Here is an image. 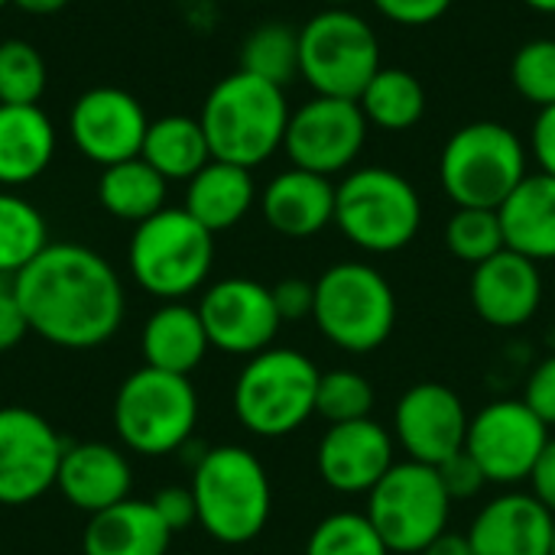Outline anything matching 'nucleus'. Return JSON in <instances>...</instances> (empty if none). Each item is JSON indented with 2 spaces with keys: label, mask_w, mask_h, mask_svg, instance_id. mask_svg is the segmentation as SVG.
I'll return each instance as SVG.
<instances>
[{
  "label": "nucleus",
  "mask_w": 555,
  "mask_h": 555,
  "mask_svg": "<svg viewBox=\"0 0 555 555\" xmlns=\"http://www.w3.org/2000/svg\"><path fill=\"white\" fill-rule=\"evenodd\" d=\"M150 117L124 88H91L68 111V133L78 153L98 166H114L140 156Z\"/></svg>",
  "instance_id": "nucleus-17"
},
{
  "label": "nucleus",
  "mask_w": 555,
  "mask_h": 555,
  "mask_svg": "<svg viewBox=\"0 0 555 555\" xmlns=\"http://www.w3.org/2000/svg\"><path fill=\"white\" fill-rule=\"evenodd\" d=\"M367 117L358 101L315 94L289 114L283 150L296 169L319 176L345 172L364 150Z\"/></svg>",
  "instance_id": "nucleus-13"
},
{
  "label": "nucleus",
  "mask_w": 555,
  "mask_h": 555,
  "mask_svg": "<svg viewBox=\"0 0 555 555\" xmlns=\"http://www.w3.org/2000/svg\"><path fill=\"white\" fill-rule=\"evenodd\" d=\"M504 244L537 263L555 260V176L530 172L498 208Z\"/></svg>",
  "instance_id": "nucleus-26"
},
{
  "label": "nucleus",
  "mask_w": 555,
  "mask_h": 555,
  "mask_svg": "<svg viewBox=\"0 0 555 555\" xmlns=\"http://www.w3.org/2000/svg\"><path fill=\"white\" fill-rule=\"evenodd\" d=\"M65 455L62 436L26 406L0 410V504L26 507L55 488Z\"/></svg>",
  "instance_id": "nucleus-14"
},
{
  "label": "nucleus",
  "mask_w": 555,
  "mask_h": 555,
  "mask_svg": "<svg viewBox=\"0 0 555 555\" xmlns=\"http://www.w3.org/2000/svg\"><path fill=\"white\" fill-rule=\"evenodd\" d=\"M26 332H29L26 315H23L16 296H13V286H10L7 293H0V354L13 351Z\"/></svg>",
  "instance_id": "nucleus-43"
},
{
  "label": "nucleus",
  "mask_w": 555,
  "mask_h": 555,
  "mask_svg": "<svg viewBox=\"0 0 555 555\" xmlns=\"http://www.w3.org/2000/svg\"><path fill=\"white\" fill-rule=\"evenodd\" d=\"M267 224L283 237H315L335 224V185L309 169H286L260 195Z\"/></svg>",
  "instance_id": "nucleus-22"
},
{
  "label": "nucleus",
  "mask_w": 555,
  "mask_h": 555,
  "mask_svg": "<svg viewBox=\"0 0 555 555\" xmlns=\"http://www.w3.org/2000/svg\"><path fill=\"white\" fill-rule=\"evenodd\" d=\"M439 478H442V488L452 501H472L481 494V488L488 485L485 472L478 468V462L462 449L455 452L452 459H446L442 465H436Z\"/></svg>",
  "instance_id": "nucleus-38"
},
{
  "label": "nucleus",
  "mask_w": 555,
  "mask_h": 555,
  "mask_svg": "<svg viewBox=\"0 0 555 555\" xmlns=\"http://www.w3.org/2000/svg\"><path fill=\"white\" fill-rule=\"evenodd\" d=\"M10 3L26 13H36V16H49V13H59L68 0H10Z\"/></svg>",
  "instance_id": "nucleus-47"
},
{
  "label": "nucleus",
  "mask_w": 555,
  "mask_h": 555,
  "mask_svg": "<svg viewBox=\"0 0 555 555\" xmlns=\"http://www.w3.org/2000/svg\"><path fill=\"white\" fill-rule=\"evenodd\" d=\"M374 400H377V390H374V384L364 374L335 367V371L322 374V380H319L315 416H322L328 426L354 423V420H371Z\"/></svg>",
  "instance_id": "nucleus-34"
},
{
  "label": "nucleus",
  "mask_w": 555,
  "mask_h": 555,
  "mask_svg": "<svg viewBox=\"0 0 555 555\" xmlns=\"http://www.w3.org/2000/svg\"><path fill=\"white\" fill-rule=\"evenodd\" d=\"M306 555H390L367 514H332L309 533Z\"/></svg>",
  "instance_id": "nucleus-35"
},
{
  "label": "nucleus",
  "mask_w": 555,
  "mask_h": 555,
  "mask_svg": "<svg viewBox=\"0 0 555 555\" xmlns=\"http://www.w3.org/2000/svg\"><path fill=\"white\" fill-rule=\"evenodd\" d=\"M527 176L520 137L498 120L459 127L439 156V182L459 208H501Z\"/></svg>",
  "instance_id": "nucleus-6"
},
{
  "label": "nucleus",
  "mask_w": 555,
  "mask_h": 555,
  "mask_svg": "<svg viewBox=\"0 0 555 555\" xmlns=\"http://www.w3.org/2000/svg\"><path fill=\"white\" fill-rule=\"evenodd\" d=\"M527 481L533 485L530 494L555 517V439L546 442V449L540 452V459H537V465H533Z\"/></svg>",
  "instance_id": "nucleus-44"
},
{
  "label": "nucleus",
  "mask_w": 555,
  "mask_h": 555,
  "mask_svg": "<svg viewBox=\"0 0 555 555\" xmlns=\"http://www.w3.org/2000/svg\"><path fill=\"white\" fill-rule=\"evenodd\" d=\"M555 517L533 494H501L478 511L468 540L475 555H553Z\"/></svg>",
  "instance_id": "nucleus-20"
},
{
  "label": "nucleus",
  "mask_w": 555,
  "mask_h": 555,
  "mask_svg": "<svg viewBox=\"0 0 555 555\" xmlns=\"http://www.w3.org/2000/svg\"><path fill=\"white\" fill-rule=\"evenodd\" d=\"M322 481L338 494H371L397 465L393 436L377 420L328 426L315 455Z\"/></svg>",
  "instance_id": "nucleus-18"
},
{
  "label": "nucleus",
  "mask_w": 555,
  "mask_h": 555,
  "mask_svg": "<svg viewBox=\"0 0 555 555\" xmlns=\"http://www.w3.org/2000/svg\"><path fill=\"white\" fill-rule=\"evenodd\" d=\"M55 488L75 511H85L91 517L130 498L133 468L117 446L78 442L65 446Z\"/></svg>",
  "instance_id": "nucleus-21"
},
{
  "label": "nucleus",
  "mask_w": 555,
  "mask_h": 555,
  "mask_svg": "<svg viewBox=\"0 0 555 555\" xmlns=\"http://www.w3.org/2000/svg\"><path fill=\"white\" fill-rule=\"evenodd\" d=\"M514 88L524 101L543 107L555 104V39H530L517 49L511 65Z\"/></svg>",
  "instance_id": "nucleus-37"
},
{
  "label": "nucleus",
  "mask_w": 555,
  "mask_h": 555,
  "mask_svg": "<svg viewBox=\"0 0 555 555\" xmlns=\"http://www.w3.org/2000/svg\"><path fill=\"white\" fill-rule=\"evenodd\" d=\"M319 367L293 348H267L247 358L234 380V416L260 439H283L315 416Z\"/></svg>",
  "instance_id": "nucleus-4"
},
{
  "label": "nucleus",
  "mask_w": 555,
  "mask_h": 555,
  "mask_svg": "<svg viewBox=\"0 0 555 555\" xmlns=\"http://www.w3.org/2000/svg\"><path fill=\"white\" fill-rule=\"evenodd\" d=\"M192 498L198 507V527L224 543H254L273 511V488L263 462L244 446L205 449L192 472Z\"/></svg>",
  "instance_id": "nucleus-3"
},
{
  "label": "nucleus",
  "mask_w": 555,
  "mask_h": 555,
  "mask_svg": "<svg viewBox=\"0 0 555 555\" xmlns=\"http://www.w3.org/2000/svg\"><path fill=\"white\" fill-rule=\"evenodd\" d=\"M524 3L537 13H555V0H524Z\"/></svg>",
  "instance_id": "nucleus-48"
},
{
  "label": "nucleus",
  "mask_w": 555,
  "mask_h": 555,
  "mask_svg": "<svg viewBox=\"0 0 555 555\" xmlns=\"http://www.w3.org/2000/svg\"><path fill=\"white\" fill-rule=\"evenodd\" d=\"M211 351L208 332L195 306L163 302L140 332V354L146 367L189 377Z\"/></svg>",
  "instance_id": "nucleus-24"
},
{
  "label": "nucleus",
  "mask_w": 555,
  "mask_h": 555,
  "mask_svg": "<svg viewBox=\"0 0 555 555\" xmlns=\"http://www.w3.org/2000/svg\"><path fill=\"white\" fill-rule=\"evenodd\" d=\"M166 185L169 182L143 156H133V159L104 166L98 179V202L117 221L140 224L166 208Z\"/></svg>",
  "instance_id": "nucleus-29"
},
{
  "label": "nucleus",
  "mask_w": 555,
  "mask_h": 555,
  "mask_svg": "<svg viewBox=\"0 0 555 555\" xmlns=\"http://www.w3.org/2000/svg\"><path fill=\"white\" fill-rule=\"evenodd\" d=\"M367 520L390 553L420 555L439 533L449 530L452 498L433 465L400 462L367 494Z\"/></svg>",
  "instance_id": "nucleus-11"
},
{
  "label": "nucleus",
  "mask_w": 555,
  "mask_h": 555,
  "mask_svg": "<svg viewBox=\"0 0 555 555\" xmlns=\"http://www.w3.org/2000/svg\"><path fill=\"white\" fill-rule=\"evenodd\" d=\"M254 202H257V185L250 169L224 159H211L208 166H202L185 189V211L211 234L241 224L254 208Z\"/></svg>",
  "instance_id": "nucleus-27"
},
{
  "label": "nucleus",
  "mask_w": 555,
  "mask_h": 555,
  "mask_svg": "<svg viewBox=\"0 0 555 555\" xmlns=\"http://www.w3.org/2000/svg\"><path fill=\"white\" fill-rule=\"evenodd\" d=\"M172 530L159 520L150 501H120L88 517L81 550L85 555H166Z\"/></svg>",
  "instance_id": "nucleus-25"
},
{
  "label": "nucleus",
  "mask_w": 555,
  "mask_h": 555,
  "mask_svg": "<svg viewBox=\"0 0 555 555\" xmlns=\"http://www.w3.org/2000/svg\"><path fill=\"white\" fill-rule=\"evenodd\" d=\"M7 3H10V0H0V10H3V7H7Z\"/></svg>",
  "instance_id": "nucleus-51"
},
{
  "label": "nucleus",
  "mask_w": 555,
  "mask_h": 555,
  "mask_svg": "<svg viewBox=\"0 0 555 555\" xmlns=\"http://www.w3.org/2000/svg\"><path fill=\"white\" fill-rule=\"evenodd\" d=\"M198 423V393L189 377L156 367L133 371L114 397V433L124 449L159 459L189 446Z\"/></svg>",
  "instance_id": "nucleus-7"
},
{
  "label": "nucleus",
  "mask_w": 555,
  "mask_h": 555,
  "mask_svg": "<svg viewBox=\"0 0 555 555\" xmlns=\"http://www.w3.org/2000/svg\"><path fill=\"white\" fill-rule=\"evenodd\" d=\"M46 81V59L33 42H0V104H39Z\"/></svg>",
  "instance_id": "nucleus-36"
},
{
  "label": "nucleus",
  "mask_w": 555,
  "mask_h": 555,
  "mask_svg": "<svg viewBox=\"0 0 555 555\" xmlns=\"http://www.w3.org/2000/svg\"><path fill=\"white\" fill-rule=\"evenodd\" d=\"M140 156L166 179H192L202 166L211 163V146L205 137V127L198 117L185 114H166L159 120H150Z\"/></svg>",
  "instance_id": "nucleus-28"
},
{
  "label": "nucleus",
  "mask_w": 555,
  "mask_h": 555,
  "mask_svg": "<svg viewBox=\"0 0 555 555\" xmlns=\"http://www.w3.org/2000/svg\"><path fill=\"white\" fill-rule=\"evenodd\" d=\"M468 296L478 319L491 328H520L540 312L543 302L540 263L504 247L501 254L475 267Z\"/></svg>",
  "instance_id": "nucleus-19"
},
{
  "label": "nucleus",
  "mask_w": 555,
  "mask_h": 555,
  "mask_svg": "<svg viewBox=\"0 0 555 555\" xmlns=\"http://www.w3.org/2000/svg\"><path fill=\"white\" fill-rule=\"evenodd\" d=\"M46 247L49 228L42 211L13 189H0V273L13 280Z\"/></svg>",
  "instance_id": "nucleus-31"
},
{
  "label": "nucleus",
  "mask_w": 555,
  "mask_h": 555,
  "mask_svg": "<svg viewBox=\"0 0 555 555\" xmlns=\"http://www.w3.org/2000/svg\"><path fill=\"white\" fill-rule=\"evenodd\" d=\"M13 296L29 332L72 351L111 341L127 309L117 270L85 244H49L13 276Z\"/></svg>",
  "instance_id": "nucleus-1"
},
{
  "label": "nucleus",
  "mask_w": 555,
  "mask_h": 555,
  "mask_svg": "<svg viewBox=\"0 0 555 555\" xmlns=\"http://www.w3.org/2000/svg\"><path fill=\"white\" fill-rule=\"evenodd\" d=\"M195 309L202 315L211 348L234 358H254L273 348L283 325L270 286L247 276L218 280L215 286L205 289Z\"/></svg>",
  "instance_id": "nucleus-15"
},
{
  "label": "nucleus",
  "mask_w": 555,
  "mask_h": 555,
  "mask_svg": "<svg viewBox=\"0 0 555 555\" xmlns=\"http://www.w3.org/2000/svg\"><path fill=\"white\" fill-rule=\"evenodd\" d=\"M241 68L286 88L299 75V33L286 23L257 26L241 46Z\"/></svg>",
  "instance_id": "nucleus-32"
},
{
  "label": "nucleus",
  "mask_w": 555,
  "mask_h": 555,
  "mask_svg": "<svg viewBox=\"0 0 555 555\" xmlns=\"http://www.w3.org/2000/svg\"><path fill=\"white\" fill-rule=\"evenodd\" d=\"M150 504L156 507L159 520L172 530V537H176V533H185L189 527L198 524V507H195L192 488H179V485L163 488Z\"/></svg>",
  "instance_id": "nucleus-40"
},
{
  "label": "nucleus",
  "mask_w": 555,
  "mask_h": 555,
  "mask_svg": "<svg viewBox=\"0 0 555 555\" xmlns=\"http://www.w3.org/2000/svg\"><path fill=\"white\" fill-rule=\"evenodd\" d=\"M377 72V33L348 7H328L299 29V75L315 94L358 101Z\"/></svg>",
  "instance_id": "nucleus-10"
},
{
  "label": "nucleus",
  "mask_w": 555,
  "mask_h": 555,
  "mask_svg": "<svg viewBox=\"0 0 555 555\" xmlns=\"http://www.w3.org/2000/svg\"><path fill=\"white\" fill-rule=\"evenodd\" d=\"M553 555H555V527H553Z\"/></svg>",
  "instance_id": "nucleus-52"
},
{
  "label": "nucleus",
  "mask_w": 555,
  "mask_h": 555,
  "mask_svg": "<svg viewBox=\"0 0 555 555\" xmlns=\"http://www.w3.org/2000/svg\"><path fill=\"white\" fill-rule=\"evenodd\" d=\"M127 263L143 293L163 302H182L202 289L211 273L215 234L185 208H163L137 224L127 247Z\"/></svg>",
  "instance_id": "nucleus-5"
},
{
  "label": "nucleus",
  "mask_w": 555,
  "mask_h": 555,
  "mask_svg": "<svg viewBox=\"0 0 555 555\" xmlns=\"http://www.w3.org/2000/svg\"><path fill=\"white\" fill-rule=\"evenodd\" d=\"M358 107L364 111L367 124L387 133H403L416 127L426 114V88L423 81L406 68H384L367 81V88L358 98Z\"/></svg>",
  "instance_id": "nucleus-30"
},
{
  "label": "nucleus",
  "mask_w": 555,
  "mask_h": 555,
  "mask_svg": "<svg viewBox=\"0 0 555 555\" xmlns=\"http://www.w3.org/2000/svg\"><path fill=\"white\" fill-rule=\"evenodd\" d=\"M55 156V127L39 104H0V189L36 182Z\"/></svg>",
  "instance_id": "nucleus-23"
},
{
  "label": "nucleus",
  "mask_w": 555,
  "mask_h": 555,
  "mask_svg": "<svg viewBox=\"0 0 555 555\" xmlns=\"http://www.w3.org/2000/svg\"><path fill=\"white\" fill-rule=\"evenodd\" d=\"M10 286H13V280H10V276H3V273H0V293H7V289H10Z\"/></svg>",
  "instance_id": "nucleus-49"
},
{
  "label": "nucleus",
  "mask_w": 555,
  "mask_h": 555,
  "mask_svg": "<svg viewBox=\"0 0 555 555\" xmlns=\"http://www.w3.org/2000/svg\"><path fill=\"white\" fill-rule=\"evenodd\" d=\"M524 403H527L546 426H555V354L553 358H546L543 364H537V371L530 374Z\"/></svg>",
  "instance_id": "nucleus-42"
},
{
  "label": "nucleus",
  "mask_w": 555,
  "mask_h": 555,
  "mask_svg": "<svg viewBox=\"0 0 555 555\" xmlns=\"http://www.w3.org/2000/svg\"><path fill=\"white\" fill-rule=\"evenodd\" d=\"M289 114L293 111L280 85L237 68L208 91L198 120L205 127L211 159L254 169L283 146Z\"/></svg>",
  "instance_id": "nucleus-2"
},
{
  "label": "nucleus",
  "mask_w": 555,
  "mask_h": 555,
  "mask_svg": "<svg viewBox=\"0 0 555 555\" xmlns=\"http://www.w3.org/2000/svg\"><path fill=\"white\" fill-rule=\"evenodd\" d=\"M420 555H475V550H472L468 533H452V530H446V533H439V537H436Z\"/></svg>",
  "instance_id": "nucleus-46"
},
{
  "label": "nucleus",
  "mask_w": 555,
  "mask_h": 555,
  "mask_svg": "<svg viewBox=\"0 0 555 555\" xmlns=\"http://www.w3.org/2000/svg\"><path fill=\"white\" fill-rule=\"evenodd\" d=\"M533 156L540 163V172L555 176V104L543 107L537 124H533Z\"/></svg>",
  "instance_id": "nucleus-45"
},
{
  "label": "nucleus",
  "mask_w": 555,
  "mask_h": 555,
  "mask_svg": "<svg viewBox=\"0 0 555 555\" xmlns=\"http://www.w3.org/2000/svg\"><path fill=\"white\" fill-rule=\"evenodd\" d=\"M468 423L472 416L462 397L436 380L413 384L393 410L397 442L403 446L410 462H423L433 468L465 449Z\"/></svg>",
  "instance_id": "nucleus-16"
},
{
  "label": "nucleus",
  "mask_w": 555,
  "mask_h": 555,
  "mask_svg": "<svg viewBox=\"0 0 555 555\" xmlns=\"http://www.w3.org/2000/svg\"><path fill=\"white\" fill-rule=\"evenodd\" d=\"M335 224L367 254H397L420 234L423 202L413 182L387 166L354 169L335 185Z\"/></svg>",
  "instance_id": "nucleus-9"
},
{
  "label": "nucleus",
  "mask_w": 555,
  "mask_h": 555,
  "mask_svg": "<svg viewBox=\"0 0 555 555\" xmlns=\"http://www.w3.org/2000/svg\"><path fill=\"white\" fill-rule=\"evenodd\" d=\"M446 247L472 267L501 254L507 244L498 208H455L446 224Z\"/></svg>",
  "instance_id": "nucleus-33"
},
{
  "label": "nucleus",
  "mask_w": 555,
  "mask_h": 555,
  "mask_svg": "<svg viewBox=\"0 0 555 555\" xmlns=\"http://www.w3.org/2000/svg\"><path fill=\"white\" fill-rule=\"evenodd\" d=\"M312 322L335 348L348 354H371L397 328L393 286L371 263H335L315 280Z\"/></svg>",
  "instance_id": "nucleus-8"
},
{
  "label": "nucleus",
  "mask_w": 555,
  "mask_h": 555,
  "mask_svg": "<svg viewBox=\"0 0 555 555\" xmlns=\"http://www.w3.org/2000/svg\"><path fill=\"white\" fill-rule=\"evenodd\" d=\"M546 442L550 426L524 400H498L472 416L465 452L478 462L488 485L511 488L530 478Z\"/></svg>",
  "instance_id": "nucleus-12"
},
{
  "label": "nucleus",
  "mask_w": 555,
  "mask_h": 555,
  "mask_svg": "<svg viewBox=\"0 0 555 555\" xmlns=\"http://www.w3.org/2000/svg\"><path fill=\"white\" fill-rule=\"evenodd\" d=\"M374 7L400 26H429L449 13L452 0H374Z\"/></svg>",
  "instance_id": "nucleus-41"
},
{
  "label": "nucleus",
  "mask_w": 555,
  "mask_h": 555,
  "mask_svg": "<svg viewBox=\"0 0 555 555\" xmlns=\"http://www.w3.org/2000/svg\"><path fill=\"white\" fill-rule=\"evenodd\" d=\"M270 293H273V306H276L283 322L312 319V312H315V283L289 276V280H280Z\"/></svg>",
  "instance_id": "nucleus-39"
},
{
  "label": "nucleus",
  "mask_w": 555,
  "mask_h": 555,
  "mask_svg": "<svg viewBox=\"0 0 555 555\" xmlns=\"http://www.w3.org/2000/svg\"><path fill=\"white\" fill-rule=\"evenodd\" d=\"M328 7H348V3H354V0H325Z\"/></svg>",
  "instance_id": "nucleus-50"
}]
</instances>
